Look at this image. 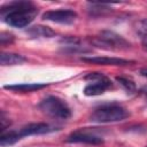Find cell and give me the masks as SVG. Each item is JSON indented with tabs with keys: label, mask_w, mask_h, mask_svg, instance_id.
Segmentation results:
<instances>
[{
	"label": "cell",
	"mask_w": 147,
	"mask_h": 147,
	"mask_svg": "<svg viewBox=\"0 0 147 147\" xmlns=\"http://www.w3.org/2000/svg\"><path fill=\"white\" fill-rule=\"evenodd\" d=\"M25 61H26V57H24L21 54H17V53L2 52L0 55V64L1 65H15V64H21Z\"/></svg>",
	"instance_id": "cell-12"
},
{
	"label": "cell",
	"mask_w": 147,
	"mask_h": 147,
	"mask_svg": "<svg viewBox=\"0 0 147 147\" xmlns=\"http://www.w3.org/2000/svg\"><path fill=\"white\" fill-rule=\"evenodd\" d=\"M146 96H147V92H146Z\"/></svg>",
	"instance_id": "cell-19"
},
{
	"label": "cell",
	"mask_w": 147,
	"mask_h": 147,
	"mask_svg": "<svg viewBox=\"0 0 147 147\" xmlns=\"http://www.w3.org/2000/svg\"><path fill=\"white\" fill-rule=\"evenodd\" d=\"M38 9L33 2L26 0L11 1L0 9V16L8 25L14 28L28 26L37 16Z\"/></svg>",
	"instance_id": "cell-1"
},
{
	"label": "cell",
	"mask_w": 147,
	"mask_h": 147,
	"mask_svg": "<svg viewBox=\"0 0 147 147\" xmlns=\"http://www.w3.org/2000/svg\"><path fill=\"white\" fill-rule=\"evenodd\" d=\"M47 84H41V83H22V84H14V85H5L3 88L10 90L14 92H33L41 90L46 87Z\"/></svg>",
	"instance_id": "cell-11"
},
{
	"label": "cell",
	"mask_w": 147,
	"mask_h": 147,
	"mask_svg": "<svg viewBox=\"0 0 147 147\" xmlns=\"http://www.w3.org/2000/svg\"><path fill=\"white\" fill-rule=\"evenodd\" d=\"M14 41V36L9 32H1L0 34V42L1 45H6V44H10Z\"/></svg>",
	"instance_id": "cell-16"
},
{
	"label": "cell",
	"mask_w": 147,
	"mask_h": 147,
	"mask_svg": "<svg viewBox=\"0 0 147 147\" xmlns=\"http://www.w3.org/2000/svg\"><path fill=\"white\" fill-rule=\"evenodd\" d=\"M82 61L93 64H100V65H126L129 63H132L133 61L119 59V57H107V56H83L80 57Z\"/></svg>",
	"instance_id": "cell-9"
},
{
	"label": "cell",
	"mask_w": 147,
	"mask_h": 147,
	"mask_svg": "<svg viewBox=\"0 0 147 147\" xmlns=\"http://www.w3.org/2000/svg\"><path fill=\"white\" fill-rule=\"evenodd\" d=\"M141 40H142V45H144V47L147 49V37L144 38V39H141Z\"/></svg>",
	"instance_id": "cell-18"
},
{
	"label": "cell",
	"mask_w": 147,
	"mask_h": 147,
	"mask_svg": "<svg viewBox=\"0 0 147 147\" xmlns=\"http://www.w3.org/2000/svg\"><path fill=\"white\" fill-rule=\"evenodd\" d=\"M130 113L121 105L107 103L96 107L90 116L91 122L95 123H114L129 117Z\"/></svg>",
	"instance_id": "cell-2"
},
{
	"label": "cell",
	"mask_w": 147,
	"mask_h": 147,
	"mask_svg": "<svg viewBox=\"0 0 147 147\" xmlns=\"http://www.w3.org/2000/svg\"><path fill=\"white\" fill-rule=\"evenodd\" d=\"M134 30H136V33L141 38H146L147 37V18H144V20H140L136 23L134 25Z\"/></svg>",
	"instance_id": "cell-15"
},
{
	"label": "cell",
	"mask_w": 147,
	"mask_h": 147,
	"mask_svg": "<svg viewBox=\"0 0 147 147\" xmlns=\"http://www.w3.org/2000/svg\"><path fill=\"white\" fill-rule=\"evenodd\" d=\"M139 74H140L141 76H144V77H146V78H147V67L141 68V69L139 70Z\"/></svg>",
	"instance_id": "cell-17"
},
{
	"label": "cell",
	"mask_w": 147,
	"mask_h": 147,
	"mask_svg": "<svg viewBox=\"0 0 147 147\" xmlns=\"http://www.w3.org/2000/svg\"><path fill=\"white\" fill-rule=\"evenodd\" d=\"M39 108L48 116L56 119H68L71 117V109L68 103L55 95L46 96L39 103Z\"/></svg>",
	"instance_id": "cell-3"
},
{
	"label": "cell",
	"mask_w": 147,
	"mask_h": 147,
	"mask_svg": "<svg viewBox=\"0 0 147 147\" xmlns=\"http://www.w3.org/2000/svg\"><path fill=\"white\" fill-rule=\"evenodd\" d=\"M84 79L90 80V84H87L83 91L86 96H95V95L103 94L108 88L113 86L111 80L101 72L87 74L84 77Z\"/></svg>",
	"instance_id": "cell-5"
},
{
	"label": "cell",
	"mask_w": 147,
	"mask_h": 147,
	"mask_svg": "<svg viewBox=\"0 0 147 147\" xmlns=\"http://www.w3.org/2000/svg\"><path fill=\"white\" fill-rule=\"evenodd\" d=\"M55 130H57V129H55L54 126H52L47 123H30V124L23 126L22 129H20L18 134L21 138H23V137L34 136V134H45V133L53 132Z\"/></svg>",
	"instance_id": "cell-8"
},
{
	"label": "cell",
	"mask_w": 147,
	"mask_h": 147,
	"mask_svg": "<svg viewBox=\"0 0 147 147\" xmlns=\"http://www.w3.org/2000/svg\"><path fill=\"white\" fill-rule=\"evenodd\" d=\"M77 18V13L72 9L47 10L42 14V20L60 24H72Z\"/></svg>",
	"instance_id": "cell-6"
},
{
	"label": "cell",
	"mask_w": 147,
	"mask_h": 147,
	"mask_svg": "<svg viewBox=\"0 0 147 147\" xmlns=\"http://www.w3.org/2000/svg\"><path fill=\"white\" fill-rule=\"evenodd\" d=\"M116 80L127 92H134L136 91V84H134V82L132 79H130L127 77H123V76H117L116 77Z\"/></svg>",
	"instance_id": "cell-14"
},
{
	"label": "cell",
	"mask_w": 147,
	"mask_h": 147,
	"mask_svg": "<svg viewBox=\"0 0 147 147\" xmlns=\"http://www.w3.org/2000/svg\"><path fill=\"white\" fill-rule=\"evenodd\" d=\"M25 33L31 38H52L56 33L53 29L45 25H33L25 30Z\"/></svg>",
	"instance_id": "cell-10"
},
{
	"label": "cell",
	"mask_w": 147,
	"mask_h": 147,
	"mask_svg": "<svg viewBox=\"0 0 147 147\" xmlns=\"http://www.w3.org/2000/svg\"><path fill=\"white\" fill-rule=\"evenodd\" d=\"M91 42L103 49H126L131 45L127 40H125L122 36L113 32V31H101L99 36L91 39Z\"/></svg>",
	"instance_id": "cell-4"
},
{
	"label": "cell",
	"mask_w": 147,
	"mask_h": 147,
	"mask_svg": "<svg viewBox=\"0 0 147 147\" xmlns=\"http://www.w3.org/2000/svg\"><path fill=\"white\" fill-rule=\"evenodd\" d=\"M67 142L71 144H88V145H101L103 144V139L100 136L91 133L88 131L78 130L68 136Z\"/></svg>",
	"instance_id": "cell-7"
},
{
	"label": "cell",
	"mask_w": 147,
	"mask_h": 147,
	"mask_svg": "<svg viewBox=\"0 0 147 147\" xmlns=\"http://www.w3.org/2000/svg\"><path fill=\"white\" fill-rule=\"evenodd\" d=\"M20 139H22L18 134V131H8V132H3L1 133V137H0V145L2 147H6V146H10V145H14L16 144Z\"/></svg>",
	"instance_id": "cell-13"
}]
</instances>
